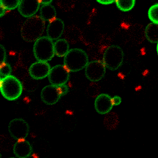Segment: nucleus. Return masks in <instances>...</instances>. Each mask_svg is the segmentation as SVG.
Returning <instances> with one entry per match:
<instances>
[{
  "instance_id": "obj_15",
  "label": "nucleus",
  "mask_w": 158,
  "mask_h": 158,
  "mask_svg": "<svg viewBox=\"0 0 158 158\" xmlns=\"http://www.w3.org/2000/svg\"><path fill=\"white\" fill-rule=\"evenodd\" d=\"M56 10L51 4L42 5L40 9V16L46 22H51L56 18Z\"/></svg>"
},
{
  "instance_id": "obj_28",
  "label": "nucleus",
  "mask_w": 158,
  "mask_h": 158,
  "mask_svg": "<svg viewBox=\"0 0 158 158\" xmlns=\"http://www.w3.org/2000/svg\"><path fill=\"white\" fill-rule=\"evenodd\" d=\"M6 9L0 5V17H2L6 13Z\"/></svg>"
},
{
  "instance_id": "obj_19",
  "label": "nucleus",
  "mask_w": 158,
  "mask_h": 158,
  "mask_svg": "<svg viewBox=\"0 0 158 158\" xmlns=\"http://www.w3.org/2000/svg\"><path fill=\"white\" fill-rule=\"evenodd\" d=\"M118 124V117L115 113L112 112L105 117L104 125L107 129H114Z\"/></svg>"
},
{
  "instance_id": "obj_11",
  "label": "nucleus",
  "mask_w": 158,
  "mask_h": 158,
  "mask_svg": "<svg viewBox=\"0 0 158 158\" xmlns=\"http://www.w3.org/2000/svg\"><path fill=\"white\" fill-rule=\"evenodd\" d=\"M112 98L107 94L102 93L97 96L94 101V108L101 115L108 114L113 107Z\"/></svg>"
},
{
  "instance_id": "obj_4",
  "label": "nucleus",
  "mask_w": 158,
  "mask_h": 158,
  "mask_svg": "<svg viewBox=\"0 0 158 158\" xmlns=\"http://www.w3.org/2000/svg\"><path fill=\"white\" fill-rule=\"evenodd\" d=\"M33 51L37 61L48 62L55 55L53 41L47 36H41L35 42Z\"/></svg>"
},
{
  "instance_id": "obj_29",
  "label": "nucleus",
  "mask_w": 158,
  "mask_h": 158,
  "mask_svg": "<svg viewBox=\"0 0 158 158\" xmlns=\"http://www.w3.org/2000/svg\"><path fill=\"white\" fill-rule=\"evenodd\" d=\"M156 49H157V54H158V43H157V47H156Z\"/></svg>"
},
{
  "instance_id": "obj_7",
  "label": "nucleus",
  "mask_w": 158,
  "mask_h": 158,
  "mask_svg": "<svg viewBox=\"0 0 158 158\" xmlns=\"http://www.w3.org/2000/svg\"><path fill=\"white\" fill-rule=\"evenodd\" d=\"M106 67L102 60H95L88 63L85 67V75L91 81L101 80L105 75Z\"/></svg>"
},
{
  "instance_id": "obj_20",
  "label": "nucleus",
  "mask_w": 158,
  "mask_h": 158,
  "mask_svg": "<svg viewBox=\"0 0 158 158\" xmlns=\"http://www.w3.org/2000/svg\"><path fill=\"white\" fill-rule=\"evenodd\" d=\"M148 15L152 23L158 24V3L150 7L148 10Z\"/></svg>"
},
{
  "instance_id": "obj_8",
  "label": "nucleus",
  "mask_w": 158,
  "mask_h": 158,
  "mask_svg": "<svg viewBox=\"0 0 158 158\" xmlns=\"http://www.w3.org/2000/svg\"><path fill=\"white\" fill-rule=\"evenodd\" d=\"M70 72L64 65H56L51 67L48 75L51 85L59 86L65 84L70 78Z\"/></svg>"
},
{
  "instance_id": "obj_25",
  "label": "nucleus",
  "mask_w": 158,
  "mask_h": 158,
  "mask_svg": "<svg viewBox=\"0 0 158 158\" xmlns=\"http://www.w3.org/2000/svg\"><path fill=\"white\" fill-rule=\"evenodd\" d=\"M0 47H1V52H2V57H1V62H6V52L5 48H4L2 44H0Z\"/></svg>"
},
{
  "instance_id": "obj_3",
  "label": "nucleus",
  "mask_w": 158,
  "mask_h": 158,
  "mask_svg": "<svg viewBox=\"0 0 158 158\" xmlns=\"http://www.w3.org/2000/svg\"><path fill=\"white\" fill-rule=\"evenodd\" d=\"M0 89L2 96L8 101L17 99L22 94L23 86L20 81L10 75L0 80Z\"/></svg>"
},
{
  "instance_id": "obj_24",
  "label": "nucleus",
  "mask_w": 158,
  "mask_h": 158,
  "mask_svg": "<svg viewBox=\"0 0 158 158\" xmlns=\"http://www.w3.org/2000/svg\"><path fill=\"white\" fill-rule=\"evenodd\" d=\"M112 102L114 106H118L120 104V103L122 102V99L118 96H115L112 98Z\"/></svg>"
},
{
  "instance_id": "obj_21",
  "label": "nucleus",
  "mask_w": 158,
  "mask_h": 158,
  "mask_svg": "<svg viewBox=\"0 0 158 158\" xmlns=\"http://www.w3.org/2000/svg\"><path fill=\"white\" fill-rule=\"evenodd\" d=\"M20 1L15 0V1H5L1 0L0 5L2 6L6 10H13L15 8H18Z\"/></svg>"
},
{
  "instance_id": "obj_1",
  "label": "nucleus",
  "mask_w": 158,
  "mask_h": 158,
  "mask_svg": "<svg viewBox=\"0 0 158 158\" xmlns=\"http://www.w3.org/2000/svg\"><path fill=\"white\" fill-rule=\"evenodd\" d=\"M45 28V21L40 15L28 18L22 24L20 33L27 42H35L42 36Z\"/></svg>"
},
{
  "instance_id": "obj_13",
  "label": "nucleus",
  "mask_w": 158,
  "mask_h": 158,
  "mask_svg": "<svg viewBox=\"0 0 158 158\" xmlns=\"http://www.w3.org/2000/svg\"><path fill=\"white\" fill-rule=\"evenodd\" d=\"M64 23L60 19L56 18L49 22L46 28L47 36L51 40H57L64 31Z\"/></svg>"
},
{
  "instance_id": "obj_17",
  "label": "nucleus",
  "mask_w": 158,
  "mask_h": 158,
  "mask_svg": "<svg viewBox=\"0 0 158 158\" xmlns=\"http://www.w3.org/2000/svg\"><path fill=\"white\" fill-rule=\"evenodd\" d=\"M145 36L146 39L152 43H158V24L149 23L145 28Z\"/></svg>"
},
{
  "instance_id": "obj_23",
  "label": "nucleus",
  "mask_w": 158,
  "mask_h": 158,
  "mask_svg": "<svg viewBox=\"0 0 158 158\" xmlns=\"http://www.w3.org/2000/svg\"><path fill=\"white\" fill-rule=\"evenodd\" d=\"M58 88H59V91H60L62 96L67 94L69 92V88L65 84L59 85V86H58Z\"/></svg>"
},
{
  "instance_id": "obj_18",
  "label": "nucleus",
  "mask_w": 158,
  "mask_h": 158,
  "mask_svg": "<svg viewBox=\"0 0 158 158\" xmlns=\"http://www.w3.org/2000/svg\"><path fill=\"white\" fill-rule=\"evenodd\" d=\"M136 1L135 0L131 1H115V3L117 8L123 12H128L131 10L135 6Z\"/></svg>"
},
{
  "instance_id": "obj_12",
  "label": "nucleus",
  "mask_w": 158,
  "mask_h": 158,
  "mask_svg": "<svg viewBox=\"0 0 158 158\" xmlns=\"http://www.w3.org/2000/svg\"><path fill=\"white\" fill-rule=\"evenodd\" d=\"M40 3L38 1L23 0L20 1L18 7V11L23 17L30 18L35 15L40 7Z\"/></svg>"
},
{
  "instance_id": "obj_26",
  "label": "nucleus",
  "mask_w": 158,
  "mask_h": 158,
  "mask_svg": "<svg viewBox=\"0 0 158 158\" xmlns=\"http://www.w3.org/2000/svg\"><path fill=\"white\" fill-rule=\"evenodd\" d=\"M97 2L102 5H109L114 2H115V1L113 0H97Z\"/></svg>"
},
{
  "instance_id": "obj_27",
  "label": "nucleus",
  "mask_w": 158,
  "mask_h": 158,
  "mask_svg": "<svg viewBox=\"0 0 158 158\" xmlns=\"http://www.w3.org/2000/svg\"><path fill=\"white\" fill-rule=\"evenodd\" d=\"M39 2L40 4L45 5V4H51V3L52 2V0H39Z\"/></svg>"
},
{
  "instance_id": "obj_6",
  "label": "nucleus",
  "mask_w": 158,
  "mask_h": 158,
  "mask_svg": "<svg viewBox=\"0 0 158 158\" xmlns=\"http://www.w3.org/2000/svg\"><path fill=\"white\" fill-rule=\"evenodd\" d=\"M10 135L15 139H25L30 131L28 123L23 118H17L12 120L8 125Z\"/></svg>"
},
{
  "instance_id": "obj_2",
  "label": "nucleus",
  "mask_w": 158,
  "mask_h": 158,
  "mask_svg": "<svg viewBox=\"0 0 158 158\" xmlns=\"http://www.w3.org/2000/svg\"><path fill=\"white\" fill-rule=\"evenodd\" d=\"M88 62L87 54L80 48L70 49L64 58V65L72 72H76L85 69Z\"/></svg>"
},
{
  "instance_id": "obj_9",
  "label": "nucleus",
  "mask_w": 158,
  "mask_h": 158,
  "mask_svg": "<svg viewBox=\"0 0 158 158\" xmlns=\"http://www.w3.org/2000/svg\"><path fill=\"white\" fill-rule=\"evenodd\" d=\"M51 67L47 62L36 61L30 66L28 73L35 80H42L48 77Z\"/></svg>"
},
{
  "instance_id": "obj_5",
  "label": "nucleus",
  "mask_w": 158,
  "mask_h": 158,
  "mask_svg": "<svg viewBox=\"0 0 158 158\" xmlns=\"http://www.w3.org/2000/svg\"><path fill=\"white\" fill-rule=\"evenodd\" d=\"M124 53L122 49L117 45H111L105 50L102 61L106 68L110 70L118 69L123 61Z\"/></svg>"
},
{
  "instance_id": "obj_22",
  "label": "nucleus",
  "mask_w": 158,
  "mask_h": 158,
  "mask_svg": "<svg viewBox=\"0 0 158 158\" xmlns=\"http://www.w3.org/2000/svg\"><path fill=\"white\" fill-rule=\"evenodd\" d=\"M12 69L10 65L6 62H1L0 64V74L1 78H4L10 75Z\"/></svg>"
},
{
  "instance_id": "obj_16",
  "label": "nucleus",
  "mask_w": 158,
  "mask_h": 158,
  "mask_svg": "<svg viewBox=\"0 0 158 158\" xmlns=\"http://www.w3.org/2000/svg\"><path fill=\"white\" fill-rule=\"evenodd\" d=\"M69 44L65 39H59L54 43L55 55L57 57H64L69 51Z\"/></svg>"
},
{
  "instance_id": "obj_14",
  "label": "nucleus",
  "mask_w": 158,
  "mask_h": 158,
  "mask_svg": "<svg viewBox=\"0 0 158 158\" xmlns=\"http://www.w3.org/2000/svg\"><path fill=\"white\" fill-rule=\"evenodd\" d=\"M13 152L17 158H28L33 152V146L25 139L17 140L13 146Z\"/></svg>"
},
{
  "instance_id": "obj_30",
  "label": "nucleus",
  "mask_w": 158,
  "mask_h": 158,
  "mask_svg": "<svg viewBox=\"0 0 158 158\" xmlns=\"http://www.w3.org/2000/svg\"><path fill=\"white\" fill-rule=\"evenodd\" d=\"M9 158H17V157H9Z\"/></svg>"
},
{
  "instance_id": "obj_10",
  "label": "nucleus",
  "mask_w": 158,
  "mask_h": 158,
  "mask_svg": "<svg viewBox=\"0 0 158 158\" xmlns=\"http://www.w3.org/2000/svg\"><path fill=\"white\" fill-rule=\"evenodd\" d=\"M61 96L58 86L53 85L44 86L41 91V100L47 105L55 104L59 101Z\"/></svg>"
}]
</instances>
